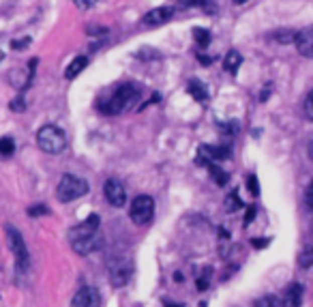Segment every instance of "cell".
<instances>
[{"instance_id": "3957f363", "label": "cell", "mask_w": 313, "mask_h": 307, "mask_svg": "<svg viewBox=\"0 0 313 307\" xmlns=\"http://www.w3.org/2000/svg\"><path fill=\"white\" fill-rule=\"evenodd\" d=\"M88 183L84 179H79L75 174H65L56 187V196H58L60 202H73L77 198H82L88 193Z\"/></svg>"}, {"instance_id": "f35d334b", "label": "cell", "mask_w": 313, "mask_h": 307, "mask_svg": "<svg viewBox=\"0 0 313 307\" xmlns=\"http://www.w3.org/2000/svg\"><path fill=\"white\" fill-rule=\"evenodd\" d=\"M234 3H236V5H243V3H247V0H234Z\"/></svg>"}, {"instance_id": "603a6c76", "label": "cell", "mask_w": 313, "mask_h": 307, "mask_svg": "<svg viewBox=\"0 0 313 307\" xmlns=\"http://www.w3.org/2000/svg\"><path fill=\"white\" fill-rule=\"evenodd\" d=\"M13 152H15V142H13V138H9V135L0 138V155H3V157H11Z\"/></svg>"}, {"instance_id": "7c38bea8", "label": "cell", "mask_w": 313, "mask_h": 307, "mask_svg": "<svg viewBox=\"0 0 313 307\" xmlns=\"http://www.w3.org/2000/svg\"><path fill=\"white\" fill-rule=\"evenodd\" d=\"M71 247H73V252L77 256H88L92 252H97L101 247V239L97 234H92V237H86V239H77V241H71Z\"/></svg>"}, {"instance_id": "d4e9b609", "label": "cell", "mask_w": 313, "mask_h": 307, "mask_svg": "<svg viewBox=\"0 0 313 307\" xmlns=\"http://www.w3.org/2000/svg\"><path fill=\"white\" fill-rule=\"evenodd\" d=\"M253 307H279V298L272 294H264L253 301Z\"/></svg>"}, {"instance_id": "ffe728a7", "label": "cell", "mask_w": 313, "mask_h": 307, "mask_svg": "<svg viewBox=\"0 0 313 307\" xmlns=\"http://www.w3.org/2000/svg\"><path fill=\"white\" fill-rule=\"evenodd\" d=\"M275 41L277 43H294L296 37H298V32L292 30V28H281V30H275Z\"/></svg>"}, {"instance_id": "2e32d148", "label": "cell", "mask_w": 313, "mask_h": 307, "mask_svg": "<svg viewBox=\"0 0 313 307\" xmlns=\"http://www.w3.org/2000/svg\"><path fill=\"white\" fill-rule=\"evenodd\" d=\"M240 64H243V54H240L238 50H230L226 54V58H223V69H226L228 73H232V75L238 71Z\"/></svg>"}, {"instance_id": "f546056e", "label": "cell", "mask_w": 313, "mask_h": 307, "mask_svg": "<svg viewBox=\"0 0 313 307\" xmlns=\"http://www.w3.org/2000/svg\"><path fill=\"white\" fill-rule=\"evenodd\" d=\"M247 187H249V191H251V196H260V183H258V176L255 174H251L247 179Z\"/></svg>"}, {"instance_id": "8d00e7d4", "label": "cell", "mask_w": 313, "mask_h": 307, "mask_svg": "<svg viewBox=\"0 0 313 307\" xmlns=\"http://www.w3.org/2000/svg\"><path fill=\"white\" fill-rule=\"evenodd\" d=\"M219 237H221L223 241H228V239H230V232H228V230H223V228H221V230H219Z\"/></svg>"}, {"instance_id": "7a4b0ae2", "label": "cell", "mask_w": 313, "mask_h": 307, "mask_svg": "<svg viewBox=\"0 0 313 307\" xmlns=\"http://www.w3.org/2000/svg\"><path fill=\"white\" fill-rule=\"evenodd\" d=\"M37 144L43 152H47V155H60V152L67 148V135L60 127L43 125L37 131Z\"/></svg>"}, {"instance_id": "836d02e7", "label": "cell", "mask_w": 313, "mask_h": 307, "mask_svg": "<svg viewBox=\"0 0 313 307\" xmlns=\"http://www.w3.org/2000/svg\"><path fill=\"white\" fill-rule=\"evenodd\" d=\"M94 3H97V0H75V5L79 7V9H90Z\"/></svg>"}, {"instance_id": "5b68a950", "label": "cell", "mask_w": 313, "mask_h": 307, "mask_svg": "<svg viewBox=\"0 0 313 307\" xmlns=\"http://www.w3.org/2000/svg\"><path fill=\"white\" fill-rule=\"evenodd\" d=\"M129 215H131V219L138 223V225L150 223L152 221V215H155V200H152L150 196H138V198L131 202Z\"/></svg>"}, {"instance_id": "ac0fdd59", "label": "cell", "mask_w": 313, "mask_h": 307, "mask_svg": "<svg viewBox=\"0 0 313 307\" xmlns=\"http://www.w3.org/2000/svg\"><path fill=\"white\" fill-rule=\"evenodd\" d=\"M178 7L182 9H189V7H199L206 13H217V5L211 3V0H178Z\"/></svg>"}, {"instance_id": "5bb4252c", "label": "cell", "mask_w": 313, "mask_h": 307, "mask_svg": "<svg viewBox=\"0 0 313 307\" xmlns=\"http://www.w3.org/2000/svg\"><path fill=\"white\" fill-rule=\"evenodd\" d=\"M302 305V286L290 284L283 294V307H300Z\"/></svg>"}, {"instance_id": "8fae6325", "label": "cell", "mask_w": 313, "mask_h": 307, "mask_svg": "<svg viewBox=\"0 0 313 307\" xmlns=\"http://www.w3.org/2000/svg\"><path fill=\"white\" fill-rule=\"evenodd\" d=\"M174 18V9L172 7H159V9H152V11H148L146 15H144V24L146 26H161V24H165V22H170Z\"/></svg>"}, {"instance_id": "6da1fadb", "label": "cell", "mask_w": 313, "mask_h": 307, "mask_svg": "<svg viewBox=\"0 0 313 307\" xmlns=\"http://www.w3.org/2000/svg\"><path fill=\"white\" fill-rule=\"evenodd\" d=\"M138 99H140V88L131 82H125V84H118L108 99L99 103V110L103 114L116 116V114H123V112L131 110Z\"/></svg>"}, {"instance_id": "ab89813d", "label": "cell", "mask_w": 313, "mask_h": 307, "mask_svg": "<svg viewBox=\"0 0 313 307\" xmlns=\"http://www.w3.org/2000/svg\"><path fill=\"white\" fill-rule=\"evenodd\" d=\"M0 60H3V52H0Z\"/></svg>"}, {"instance_id": "7402d4cb", "label": "cell", "mask_w": 313, "mask_h": 307, "mask_svg": "<svg viewBox=\"0 0 313 307\" xmlns=\"http://www.w3.org/2000/svg\"><path fill=\"white\" fill-rule=\"evenodd\" d=\"M211 275H213V269L211 266H206V269H202V273H199V277L195 279V286L199 292H204V290H208V284H211Z\"/></svg>"}, {"instance_id": "30bf717a", "label": "cell", "mask_w": 313, "mask_h": 307, "mask_svg": "<svg viewBox=\"0 0 313 307\" xmlns=\"http://www.w3.org/2000/svg\"><path fill=\"white\" fill-rule=\"evenodd\" d=\"M294 43H296V52H298L302 58H313V26L302 28Z\"/></svg>"}, {"instance_id": "52a82bcc", "label": "cell", "mask_w": 313, "mask_h": 307, "mask_svg": "<svg viewBox=\"0 0 313 307\" xmlns=\"http://www.w3.org/2000/svg\"><path fill=\"white\" fill-rule=\"evenodd\" d=\"M99 215H90V217H86V219L82 221V223H77V225H73V228L69 230V239H73V241H77V239H86V237H92V234H97V230H99Z\"/></svg>"}, {"instance_id": "277c9868", "label": "cell", "mask_w": 313, "mask_h": 307, "mask_svg": "<svg viewBox=\"0 0 313 307\" xmlns=\"http://www.w3.org/2000/svg\"><path fill=\"white\" fill-rule=\"evenodd\" d=\"M108 269H110V279H112V286H125L127 281L131 279V273H133V262L129 256H112L108 260Z\"/></svg>"}, {"instance_id": "d6a6232c", "label": "cell", "mask_w": 313, "mask_h": 307, "mask_svg": "<svg viewBox=\"0 0 313 307\" xmlns=\"http://www.w3.org/2000/svg\"><path fill=\"white\" fill-rule=\"evenodd\" d=\"M307 206L313 211V179H311V183H309V187H307Z\"/></svg>"}, {"instance_id": "9a60e30c", "label": "cell", "mask_w": 313, "mask_h": 307, "mask_svg": "<svg viewBox=\"0 0 313 307\" xmlns=\"http://www.w3.org/2000/svg\"><path fill=\"white\" fill-rule=\"evenodd\" d=\"M187 93L193 97L195 101H199V103L208 101V88H206L204 82H199V80H191V82L187 84Z\"/></svg>"}, {"instance_id": "d6986e66", "label": "cell", "mask_w": 313, "mask_h": 307, "mask_svg": "<svg viewBox=\"0 0 313 307\" xmlns=\"http://www.w3.org/2000/svg\"><path fill=\"white\" fill-rule=\"evenodd\" d=\"M208 172H211L213 181L219 185V187H226V183L230 181V176H228L226 170H221L219 166H215V164H208Z\"/></svg>"}, {"instance_id": "484cf974", "label": "cell", "mask_w": 313, "mask_h": 307, "mask_svg": "<svg viewBox=\"0 0 313 307\" xmlns=\"http://www.w3.org/2000/svg\"><path fill=\"white\" fill-rule=\"evenodd\" d=\"M30 45V37H22V39H13L11 41V50L15 52H24Z\"/></svg>"}, {"instance_id": "4dcf8cb0", "label": "cell", "mask_w": 313, "mask_h": 307, "mask_svg": "<svg viewBox=\"0 0 313 307\" xmlns=\"http://www.w3.org/2000/svg\"><path fill=\"white\" fill-rule=\"evenodd\" d=\"M255 213H258V206H255V204H251V206L247 208V215H245V225H249V223H251V221L255 219Z\"/></svg>"}, {"instance_id": "1f68e13d", "label": "cell", "mask_w": 313, "mask_h": 307, "mask_svg": "<svg viewBox=\"0 0 313 307\" xmlns=\"http://www.w3.org/2000/svg\"><path fill=\"white\" fill-rule=\"evenodd\" d=\"M11 110H13V112H24V110H26V103H24L22 97H18V99L11 101Z\"/></svg>"}, {"instance_id": "e575fe53", "label": "cell", "mask_w": 313, "mask_h": 307, "mask_svg": "<svg viewBox=\"0 0 313 307\" xmlns=\"http://www.w3.org/2000/svg\"><path fill=\"white\" fill-rule=\"evenodd\" d=\"M270 243V239H264V241H258V239H255L253 241V247H266Z\"/></svg>"}, {"instance_id": "ba28073f", "label": "cell", "mask_w": 313, "mask_h": 307, "mask_svg": "<svg viewBox=\"0 0 313 307\" xmlns=\"http://www.w3.org/2000/svg\"><path fill=\"white\" fill-rule=\"evenodd\" d=\"M103 193H106V200L116 208H120L127 202V191L123 187V183H118L114 179L106 181V185H103Z\"/></svg>"}, {"instance_id": "44dd1931", "label": "cell", "mask_w": 313, "mask_h": 307, "mask_svg": "<svg viewBox=\"0 0 313 307\" xmlns=\"http://www.w3.org/2000/svg\"><path fill=\"white\" fill-rule=\"evenodd\" d=\"M223 208H226L228 213H236V211L243 208V202H240L236 191H232V193H228V196H226V200H223Z\"/></svg>"}, {"instance_id": "9c48e42d", "label": "cell", "mask_w": 313, "mask_h": 307, "mask_svg": "<svg viewBox=\"0 0 313 307\" xmlns=\"http://www.w3.org/2000/svg\"><path fill=\"white\" fill-rule=\"evenodd\" d=\"M101 305V296L94 288H79L73 301H71V307H99Z\"/></svg>"}, {"instance_id": "d590c367", "label": "cell", "mask_w": 313, "mask_h": 307, "mask_svg": "<svg viewBox=\"0 0 313 307\" xmlns=\"http://www.w3.org/2000/svg\"><path fill=\"white\" fill-rule=\"evenodd\" d=\"M197 60L202 62V64H211V62H213L211 56H204V54H199V56H197Z\"/></svg>"}, {"instance_id": "4316f807", "label": "cell", "mask_w": 313, "mask_h": 307, "mask_svg": "<svg viewBox=\"0 0 313 307\" xmlns=\"http://www.w3.org/2000/svg\"><path fill=\"white\" fill-rule=\"evenodd\" d=\"M304 116L313 123V88L309 91V95L304 97Z\"/></svg>"}, {"instance_id": "f1b7e54d", "label": "cell", "mask_w": 313, "mask_h": 307, "mask_svg": "<svg viewBox=\"0 0 313 307\" xmlns=\"http://www.w3.org/2000/svg\"><path fill=\"white\" fill-rule=\"evenodd\" d=\"M298 264L302 266V269H309V266L313 264V249H307V252H302V254H300Z\"/></svg>"}, {"instance_id": "cb8c5ba5", "label": "cell", "mask_w": 313, "mask_h": 307, "mask_svg": "<svg viewBox=\"0 0 313 307\" xmlns=\"http://www.w3.org/2000/svg\"><path fill=\"white\" fill-rule=\"evenodd\" d=\"M193 39H195V43L199 45V47H208V43H211V32L208 30H204V28H195L193 30Z\"/></svg>"}, {"instance_id": "74e56055", "label": "cell", "mask_w": 313, "mask_h": 307, "mask_svg": "<svg viewBox=\"0 0 313 307\" xmlns=\"http://www.w3.org/2000/svg\"><path fill=\"white\" fill-rule=\"evenodd\" d=\"M307 150H309V159L313 161V138H311V142H309V148H307Z\"/></svg>"}, {"instance_id": "83f0119b", "label": "cell", "mask_w": 313, "mask_h": 307, "mask_svg": "<svg viewBox=\"0 0 313 307\" xmlns=\"http://www.w3.org/2000/svg\"><path fill=\"white\" fill-rule=\"evenodd\" d=\"M28 215H30V217H39V215H50V208H47L45 204H33V206H28Z\"/></svg>"}, {"instance_id": "8992f818", "label": "cell", "mask_w": 313, "mask_h": 307, "mask_svg": "<svg viewBox=\"0 0 313 307\" xmlns=\"http://www.w3.org/2000/svg\"><path fill=\"white\" fill-rule=\"evenodd\" d=\"M7 241H9V247L18 260V271L26 269L28 264V249H26V243H24L20 230H15L13 225H7Z\"/></svg>"}, {"instance_id": "4fadbf2b", "label": "cell", "mask_w": 313, "mask_h": 307, "mask_svg": "<svg viewBox=\"0 0 313 307\" xmlns=\"http://www.w3.org/2000/svg\"><path fill=\"white\" fill-rule=\"evenodd\" d=\"M208 159V164L211 161H221V159H230V150L226 146H199V159ZM206 164V166H208Z\"/></svg>"}, {"instance_id": "e0dca14e", "label": "cell", "mask_w": 313, "mask_h": 307, "mask_svg": "<svg viewBox=\"0 0 313 307\" xmlns=\"http://www.w3.org/2000/svg\"><path fill=\"white\" fill-rule=\"evenodd\" d=\"M86 67H88V58H86V56H77V58L71 60V64L67 67L65 78H67V80H73V78H77L79 73H82Z\"/></svg>"}]
</instances>
